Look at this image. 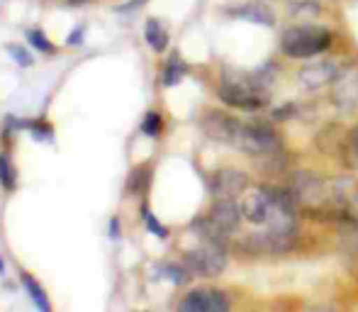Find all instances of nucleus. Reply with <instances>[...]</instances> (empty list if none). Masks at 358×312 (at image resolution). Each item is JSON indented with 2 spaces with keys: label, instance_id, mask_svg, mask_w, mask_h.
I'll use <instances>...</instances> for the list:
<instances>
[{
  "label": "nucleus",
  "instance_id": "11",
  "mask_svg": "<svg viewBox=\"0 0 358 312\" xmlns=\"http://www.w3.org/2000/svg\"><path fill=\"white\" fill-rule=\"evenodd\" d=\"M336 78H339V71H336V66L329 62L310 64V66H305L297 73V83L307 90H320V88H324V85L334 83Z\"/></svg>",
  "mask_w": 358,
  "mask_h": 312
},
{
  "label": "nucleus",
  "instance_id": "9",
  "mask_svg": "<svg viewBox=\"0 0 358 312\" xmlns=\"http://www.w3.org/2000/svg\"><path fill=\"white\" fill-rule=\"evenodd\" d=\"M180 312H227L229 300L222 290H193L178 305Z\"/></svg>",
  "mask_w": 358,
  "mask_h": 312
},
{
  "label": "nucleus",
  "instance_id": "5",
  "mask_svg": "<svg viewBox=\"0 0 358 312\" xmlns=\"http://www.w3.org/2000/svg\"><path fill=\"white\" fill-rule=\"evenodd\" d=\"M275 195H278L275 188H256V190H251L249 195H244V200H241V213H244V218L254 225H266L271 213H273Z\"/></svg>",
  "mask_w": 358,
  "mask_h": 312
},
{
  "label": "nucleus",
  "instance_id": "17",
  "mask_svg": "<svg viewBox=\"0 0 358 312\" xmlns=\"http://www.w3.org/2000/svg\"><path fill=\"white\" fill-rule=\"evenodd\" d=\"M0 183H3L5 190L15 188V169L10 166L8 156H0Z\"/></svg>",
  "mask_w": 358,
  "mask_h": 312
},
{
  "label": "nucleus",
  "instance_id": "8",
  "mask_svg": "<svg viewBox=\"0 0 358 312\" xmlns=\"http://www.w3.org/2000/svg\"><path fill=\"white\" fill-rule=\"evenodd\" d=\"M290 195L300 205H317L327 195V185L315 173H295L290 183Z\"/></svg>",
  "mask_w": 358,
  "mask_h": 312
},
{
  "label": "nucleus",
  "instance_id": "4",
  "mask_svg": "<svg viewBox=\"0 0 358 312\" xmlns=\"http://www.w3.org/2000/svg\"><path fill=\"white\" fill-rule=\"evenodd\" d=\"M185 269L195 276H205L213 278L220 276L227 269V249L224 244H215V241H205L198 249H190L185 254Z\"/></svg>",
  "mask_w": 358,
  "mask_h": 312
},
{
  "label": "nucleus",
  "instance_id": "29",
  "mask_svg": "<svg viewBox=\"0 0 358 312\" xmlns=\"http://www.w3.org/2000/svg\"><path fill=\"white\" fill-rule=\"evenodd\" d=\"M0 271H3V261H0Z\"/></svg>",
  "mask_w": 358,
  "mask_h": 312
},
{
  "label": "nucleus",
  "instance_id": "27",
  "mask_svg": "<svg viewBox=\"0 0 358 312\" xmlns=\"http://www.w3.org/2000/svg\"><path fill=\"white\" fill-rule=\"evenodd\" d=\"M351 142H354L356 147H358V127L354 129V132H351Z\"/></svg>",
  "mask_w": 358,
  "mask_h": 312
},
{
  "label": "nucleus",
  "instance_id": "21",
  "mask_svg": "<svg viewBox=\"0 0 358 312\" xmlns=\"http://www.w3.org/2000/svg\"><path fill=\"white\" fill-rule=\"evenodd\" d=\"M8 52H10V57H13L15 62L20 64V66H32V64H34L32 54H29L27 49L17 47V44H10V47H8Z\"/></svg>",
  "mask_w": 358,
  "mask_h": 312
},
{
  "label": "nucleus",
  "instance_id": "24",
  "mask_svg": "<svg viewBox=\"0 0 358 312\" xmlns=\"http://www.w3.org/2000/svg\"><path fill=\"white\" fill-rule=\"evenodd\" d=\"M69 44H80L83 42V27H76L71 34H69V39H66Z\"/></svg>",
  "mask_w": 358,
  "mask_h": 312
},
{
  "label": "nucleus",
  "instance_id": "13",
  "mask_svg": "<svg viewBox=\"0 0 358 312\" xmlns=\"http://www.w3.org/2000/svg\"><path fill=\"white\" fill-rule=\"evenodd\" d=\"M231 15H234V17L246 20V22L266 24V27H271V24H273V13H271V10L266 8V5H261V3H246V5H239V8L231 10Z\"/></svg>",
  "mask_w": 358,
  "mask_h": 312
},
{
  "label": "nucleus",
  "instance_id": "6",
  "mask_svg": "<svg viewBox=\"0 0 358 312\" xmlns=\"http://www.w3.org/2000/svg\"><path fill=\"white\" fill-rule=\"evenodd\" d=\"M239 122L241 120L231 118V115L227 113H208L203 118V122H200V127H203V132L208 134L213 142H220V144H234V137H236V129H239Z\"/></svg>",
  "mask_w": 358,
  "mask_h": 312
},
{
  "label": "nucleus",
  "instance_id": "14",
  "mask_svg": "<svg viewBox=\"0 0 358 312\" xmlns=\"http://www.w3.org/2000/svg\"><path fill=\"white\" fill-rule=\"evenodd\" d=\"M146 42H149V47L154 52H164L169 47V34H166L164 24L159 20H149L146 22Z\"/></svg>",
  "mask_w": 358,
  "mask_h": 312
},
{
  "label": "nucleus",
  "instance_id": "22",
  "mask_svg": "<svg viewBox=\"0 0 358 312\" xmlns=\"http://www.w3.org/2000/svg\"><path fill=\"white\" fill-rule=\"evenodd\" d=\"M144 222H146V227H149L151 232H154L156 236H161V239H164V236H166V227H164V225L156 222V218L149 213V210H144Z\"/></svg>",
  "mask_w": 358,
  "mask_h": 312
},
{
  "label": "nucleus",
  "instance_id": "3",
  "mask_svg": "<svg viewBox=\"0 0 358 312\" xmlns=\"http://www.w3.org/2000/svg\"><path fill=\"white\" fill-rule=\"evenodd\" d=\"M231 147L251 156H266L278 149V137L264 122H239V129H236V137Z\"/></svg>",
  "mask_w": 358,
  "mask_h": 312
},
{
  "label": "nucleus",
  "instance_id": "18",
  "mask_svg": "<svg viewBox=\"0 0 358 312\" xmlns=\"http://www.w3.org/2000/svg\"><path fill=\"white\" fill-rule=\"evenodd\" d=\"M146 183H149V169H146V166L132 171V178H129V190H132V193H142L146 188Z\"/></svg>",
  "mask_w": 358,
  "mask_h": 312
},
{
  "label": "nucleus",
  "instance_id": "12",
  "mask_svg": "<svg viewBox=\"0 0 358 312\" xmlns=\"http://www.w3.org/2000/svg\"><path fill=\"white\" fill-rule=\"evenodd\" d=\"M241 208L234 203V200H224V198H217L215 205L210 208L208 218L213 220L220 229H224V232H234L236 227H239L241 222Z\"/></svg>",
  "mask_w": 358,
  "mask_h": 312
},
{
  "label": "nucleus",
  "instance_id": "26",
  "mask_svg": "<svg viewBox=\"0 0 358 312\" xmlns=\"http://www.w3.org/2000/svg\"><path fill=\"white\" fill-rule=\"evenodd\" d=\"M110 236H113V239H117V236H120V220L117 218L110 222Z\"/></svg>",
  "mask_w": 358,
  "mask_h": 312
},
{
  "label": "nucleus",
  "instance_id": "10",
  "mask_svg": "<svg viewBox=\"0 0 358 312\" xmlns=\"http://www.w3.org/2000/svg\"><path fill=\"white\" fill-rule=\"evenodd\" d=\"M331 100H334L336 108L346 110V113L358 108V69H351V71L341 73V76L334 80Z\"/></svg>",
  "mask_w": 358,
  "mask_h": 312
},
{
  "label": "nucleus",
  "instance_id": "20",
  "mask_svg": "<svg viewBox=\"0 0 358 312\" xmlns=\"http://www.w3.org/2000/svg\"><path fill=\"white\" fill-rule=\"evenodd\" d=\"M142 132L146 137H159L161 134V118L156 113H146L144 122H142Z\"/></svg>",
  "mask_w": 358,
  "mask_h": 312
},
{
  "label": "nucleus",
  "instance_id": "15",
  "mask_svg": "<svg viewBox=\"0 0 358 312\" xmlns=\"http://www.w3.org/2000/svg\"><path fill=\"white\" fill-rule=\"evenodd\" d=\"M22 285L27 288V293H29V298H32L34 308L42 310V312H49V300H47V295H44L42 285H39L37 281L32 278V276H22Z\"/></svg>",
  "mask_w": 358,
  "mask_h": 312
},
{
  "label": "nucleus",
  "instance_id": "16",
  "mask_svg": "<svg viewBox=\"0 0 358 312\" xmlns=\"http://www.w3.org/2000/svg\"><path fill=\"white\" fill-rule=\"evenodd\" d=\"M183 76H185V66L178 62V57H173L164 71V85H176Z\"/></svg>",
  "mask_w": 358,
  "mask_h": 312
},
{
  "label": "nucleus",
  "instance_id": "25",
  "mask_svg": "<svg viewBox=\"0 0 358 312\" xmlns=\"http://www.w3.org/2000/svg\"><path fill=\"white\" fill-rule=\"evenodd\" d=\"M144 3H146V0H134V3H129V5H120V8H115V10H117V13H127V10L142 8Z\"/></svg>",
  "mask_w": 358,
  "mask_h": 312
},
{
  "label": "nucleus",
  "instance_id": "19",
  "mask_svg": "<svg viewBox=\"0 0 358 312\" xmlns=\"http://www.w3.org/2000/svg\"><path fill=\"white\" fill-rule=\"evenodd\" d=\"M27 39H29V44H32L34 49H39V52H44V54L54 52V44L49 42V39L44 37V32H39V29H32V32L27 34Z\"/></svg>",
  "mask_w": 358,
  "mask_h": 312
},
{
  "label": "nucleus",
  "instance_id": "28",
  "mask_svg": "<svg viewBox=\"0 0 358 312\" xmlns=\"http://www.w3.org/2000/svg\"><path fill=\"white\" fill-rule=\"evenodd\" d=\"M69 3H71V5H83L85 0H69Z\"/></svg>",
  "mask_w": 358,
  "mask_h": 312
},
{
  "label": "nucleus",
  "instance_id": "23",
  "mask_svg": "<svg viewBox=\"0 0 358 312\" xmlns=\"http://www.w3.org/2000/svg\"><path fill=\"white\" fill-rule=\"evenodd\" d=\"M346 213H349V218L358 225V193L351 195V200L346 203Z\"/></svg>",
  "mask_w": 358,
  "mask_h": 312
},
{
  "label": "nucleus",
  "instance_id": "2",
  "mask_svg": "<svg viewBox=\"0 0 358 312\" xmlns=\"http://www.w3.org/2000/svg\"><path fill=\"white\" fill-rule=\"evenodd\" d=\"M217 93L227 105L239 110H259L268 103V93H266L261 78H227Z\"/></svg>",
  "mask_w": 358,
  "mask_h": 312
},
{
  "label": "nucleus",
  "instance_id": "7",
  "mask_svg": "<svg viewBox=\"0 0 358 312\" xmlns=\"http://www.w3.org/2000/svg\"><path fill=\"white\" fill-rule=\"evenodd\" d=\"M246 188H249V176H246L244 171L222 169L210 178V190H213L215 198L234 200L236 195H241Z\"/></svg>",
  "mask_w": 358,
  "mask_h": 312
},
{
  "label": "nucleus",
  "instance_id": "1",
  "mask_svg": "<svg viewBox=\"0 0 358 312\" xmlns=\"http://www.w3.org/2000/svg\"><path fill=\"white\" fill-rule=\"evenodd\" d=\"M331 44V34L320 24H295L285 29L280 39V49L292 59H310L322 54Z\"/></svg>",
  "mask_w": 358,
  "mask_h": 312
}]
</instances>
